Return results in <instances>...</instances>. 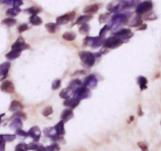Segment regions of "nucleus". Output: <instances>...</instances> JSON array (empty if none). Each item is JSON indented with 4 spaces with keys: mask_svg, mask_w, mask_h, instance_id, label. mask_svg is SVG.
<instances>
[{
    "mask_svg": "<svg viewBox=\"0 0 161 151\" xmlns=\"http://www.w3.org/2000/svg\"><path fill=\"white\" fill-rule=\"evenodd\" d=\"M79 56L83 64L87 68H91L94 66L97 59L94 54L90 51H80L79 52Z\"/></svg>",
    "mask_w": 161,
    "mask_h": 151,
    "instance_id": "obj_1",
    "label": "nucleus"
},
{
    "mask_svg": "<svg viewBox=\"0 0 161 151\" xmlns=\"http://www.w3.org/2000/svg\"><path fill=\"white\" fill-rule=\"evenodd\" d=\"M73 97H75L79 100H83V99H89L91 96V90L87 88V87L79 86L74 89L73 91Z\"/></svg>",
    "mask_w": 161,
    "mask_h": 151,
    "instance_id": "obj_2",
    "label": "nucleus"
},
{
    "mask_svg": "<svg viewBox=\"0 0 161 151\" xmlns=\"http://www.w3.org/2000/svg\"><path fill=\"white\" fill-rule=\"evenodd\" d=\"M123 43H124V40L113 36L109 37L106 40H104L102 45L105 49H115V48L121 46Z\"/></svg>",
    "mask_w": 161,
    "mask_h": 151,
    "instance_id": "obj_3",
    "label": "nucleus"
},
{
    "mask_svg": "<svg viewBox=\"0 0 161 151\" xmlns=\"http://www.w3.org/2000/svg\"><path fill=\"white\" fill-rule=\"evenodd\" d=\"M104 40H105V37H101L99 36H95V37L87 36L84 39L83 44L87 46H91L92 48L96 49L103 44Z\"/></svg>",
    "mask_w": 161,
    "mask_h": 151,
    "instance_id": "obj_4",
    "label": "nucleus"
},
{
    "mask_svg": "<svg viewBox=\"0 0 161 151\" xmlns=\"http://www.w3.org/2000/svg\"><path fill=\"white\" fill-rule=\"evenodd\" d=\"M112 27H110V29L112 28H117L122 25H127L128 22V17L125 14L119 13L115 14L112 17Z\"/></svg>",
    "mask_w": 161,
    "mask_h": 151,
    "instance_id": "obj_5",
    "label": "nucleus"
},
{
    "mask_svg": "<svg viewBox=\"0 0 161 151\" xmlns=\"http://www.w3.org/2000/svg\"><path fill=\"white\" fill-rule=\"evenodd\" d=\"M152 7H153V5L151 1H145L138 5L135 12L137 13V15L141 16L149 12L152 9Z\"/></svg>",
    "mask_w": 161,
    "mask_h": 151,
    "instance_id": "obj_6",
    "label": "nucleus"
},
{
    "mask_svg": "<svg viewBox=\"0 0 161 151\" xmlns=\"http://www.w3.org/2000/svg\"><path fill=\"white\" fill-rule=\"evenodd\" d=\"M43 133H44V135L46 136V137H48L50 139L53 140V141H54V142H61L62 140H64L63 139V136H59L58 135L56 132H55V130L54 128H46L45 129L43 130Z\"/></svg>",
    "mask_w": 161,
    "mask_h": 151,
    "instance_id": "obj_7",
    "label": "nucleus"
},
{
    "mask_svg": "<svg viewBox=\"0 0 161 151\" xmlns=\"http://www.w3.org/2000/svg\"><path fill=\"white\" fill-rule=\"evenodd\" d=\"M82 85L84 87H87L89 89H94V88H96L97 86V77L93 74L89 75L83 81Z\"/></svg>",
    "mask_w": 161,
    "mask_h": 151,
    "instance_id": "obj_8",
    "label": "nucleus"
},
{
    "mask_svg": "<svg viewBox=\"0 0 161 151\" xmlns=\"http://www.w3.org/2000/svg\"><path fill=\"white\" fill-rule=\"evenodd\" d=\"M76 17V13L75 12H71L64 15L60 16L56 19V24L58 25H65L67 24L68 22L72 21V20H74Z\"/></svg>",
    "mask_w": 161,
    "mask_h": 151,
    "instance_id": "obj_9",
    "label": "nucleus"
},
{
    "mask_svg": "<svg viewBox=\"0 0 161 151\" xmlns=\"http://www.w3.org/2000/svg\"><path fill=\"white\" fill-rule=\"evenodd\" d=\"M114 36L122 39L123 40H129L130 38H131L133 36V33L130 28H123L120 29L119 31L115 32L113 33Z\"/></svg>",
    "mask_w": 161,
    "mask_h": 151,
    "instance_id": "obj_10",
    "label": "nucleus"
},
{
    "mask_svg": "<svg viewBox=\"0 0 161 151\" xmlns=\"http://www.w3.org/2000/svg\"><path fill=\"white\" fill-rule=\"evenodd\" d=\"M28 136H30L32 139H33L34 142H38L41 138V130L38 126H34L31 128L29 131L28 132Z\"/></svg>",
    "mask_w": 161,
    "mask_h": 151,
    "instance_id": "obj_11",
    "label": "nucleus"
},
{
    "mask_svg": "<svg viewBox=\"0 0 161 151\" xmlns=\"http://www.w3.org/2000/svg\"><path fill=\"white\" fill-rule=\"evenodd\" d=\"M0 89L3 92L8 93V94H13L15 91V87H14L13 83L11 81H9V80L3 81V83L1 84Z\"/></svg>",
    "mask_w": 161,
    "mask_h": 151,
    "instance_id": "obj_12",
    "label": "nucleus"
},
{
    "mask_svg": "<svg viewBox=\"0 0 161 151\" xmlns=\"http://www.w3.org/2000/svg\"><path fill=\"white\" fill-rule=\"evenodd\" d=\"M29 47L30 46L25 43L24 38L22 37V36H19L18 39L17 40V41L12 45V49H17L21 50V51L24 50L28 49Z\"/></svg>",
    "mask_w": 161,
    "mask_h": 151,
    "instance_id": "obj_13",
    "label": "nucleus"
},
{
    "mask_svg": "<svg viewBox=\"0 0 161 151\" xmlns=\"http://www.w3.org/2000/svg\"><path fill=\"white\" fill-rule=\"evenodd\" d=\"M9 68H10V63L8 62H4L0 65V82L5 80L7 77Z\"/></svg>",
    "mask_w": 161,
    "mask_h": 151,
    "instance_id": "obj_14",
    "label": "nucleus"
},
{
    "mask_svg": "<svg viewBox=\"0 0 161 151\" xmlns=\"http://www.w3.org/2000/svg\"><path fill=\"white\" fill-rule=\"evenodd\" d=\"M79 102H80V100L76 99L75 97H72V98L64 99V103H63V105H64L65 107H67V108L73 109H75L76 107H77V106L79 105Z\"/></svg>",
    "mask_w": 161,
    "mask_h": 151,
    "instance_id": "obj_15",
    "label": "nucleus"
},
{
    "mask_svg": "<svg viewBox=\"0 0 161 151\" xmlns=\"http://www.w3.org/2000/svg\"><path fill=\"white\" fill-rule=\"evenodd\" d=\"M73 117H74V113H73L72 109L68 108L65 109L61 114V120L64 121V123H66L68 120H71Z\"/></svg>",
    "mask_w": 161,
    "mask_h": 151,
    "instance_id": "obj_16",
    "label": "nucleus"
},
{
    "mask_svg": "<svg viewBox=\"0 0 161 151\" xmlns=\"http://www.w3.org/2000/svg\"><path fill=\"white\" fill-rule=\"evenodd\" d=\"M28 150H34V151H46V147L43 146L42 144H40L36 142H31L29 144H27Z\"/></svg>",
    "mask_w": 161,
    "mask_h": 151,
    "instance_id": "obj_17",
    "label": "nucleus"
},
{
    "mask_svg": "<svg viewBox=\"0 0 161 151\" xmlns=\"http://www.w3.org/2000/svg\"><path fill=\"white\" fill-rule=\"evenodd\" d=\"M22 109H24V105L21 102L17 101V100H13L10 103L9 110L10 112H17L20 111Z\"/></svg>",
    "mask_w": 161,
    "mask_h": 151,
    "instance_id": "obj_18",
    "label": "nucleus"
},
{
    "mask_svg": "<svg viewBox=\"0 0 161 151\" xmlns=\"http://www.w3.org/2000/svg\"><path fill=\"white\" fill-rule=\"evenodd\" d=\"M73 91H74V89L70 87H68L64 89L61 90V91L59 94V95L61 97V99H67L71 98V96L73 95Z\"/></svg>",
    "mask_w": 161,
    "mask_h": 151,
    "instance_id": "obj_19",
    "label": "nucleus"
},
{
    "mask_svg": "<svg viewBox=\"0 0 161 151\" xmlns=\"http://www.w3.org/2000/svg\"><path fill=\"white\" fill-rule=\"evenodd\" d=\"M21 54V50L17 49H12V50H10L9 53L6 54V58L8 60H14L20 57Z\"/></svg>",
    "mask_w": 161,
    "mask_h": 151,
    "instance_id": "obj_20",
    "label": "nucleus"
},
{
    "mask_svg": "<svg viewBox=\"0 0 161 151\" xmlns=\"http://www.w3.org/2000/svg\"><path fill=\"white\" fill-rule=\"evenodd\" d=\"M54 128L55 132L56 133L59 135V136H63L65 134V130H64V121H62L61 120V121H59L54 127Z\"/></svg>",
    "mask_w": 161,
    "mask_h": 151,
    "instance_id": "obj_21",
    "label": "nucleus"
},
{
    "mask_svg": "<svg viewBox=\"0 0 161 151\" xmlns=\"http://www.w3.org/2000/svg\"><path fill=\"white\" fill-rule=\"evenodd\" d=\"M137 83L139 85V87L141 91H144V90L147 89V83H148V80L146 79V77L143 76H139L137 77L136 79Z\"/></svg>",
    "mask_w": 161,
    "mask_h": 151,
    "instance_id": "obj_22",
    "label": "nucleus"
},
{
    "mask_svg": "<svg viewBox=\"0 0 161 151\" xmlns=\"http://www.w3.org/2000/svg\"><path fill=\"white\" fill-rule=\"evenodd\" d=\"M98 9H99V6L97 4H92V5H90V6L85 7L83 9V13L85 14L91 15L93 13H97Z\"/></svg>",
    "mask_w": 161,
    "mask_h": 151,
    "instance_id": "obj_23",
    "label": "nucleus"
},
{
    "mask_svg": "<svg viewBox=\"0 0 161 151\" xmlns=\"http://www.w3.org/2000/svg\"><path fill=\"white\" fill-rule=\"evenodd\" d=\"M92 18H93V16L89 15V14L80 16L79 18L77 19V21H76V23L74 25H83V24H85V23H87L89 21H91Z\"/></svg>",
    "mask_w": 161,
    "mask_h": 151,
    "instance_id": "obj_24",
    "label": "nucleus"
},
{
    "mask_svg": "<svg viewBox=\"0 0 161 151\" xmlns=\"http://www.w3.org/2000/svg\"><path fill=\"white\" fill-rule=\"evenodd\" d=\"M22 126H23L22 120L17 119V118H15V119L11 122V123L9 124V128H12V129L15 130V131L16 130L21 129Z\"/></svg>",
    "mask_w": 161,
    "mask_h": 151,
    "instance_id": "obj_25",
    "label": "nucleus"
},
{
    "mask_svg": "<svg viewBox=\"0 0 161 151\" xmlns=\"http://www.w3.org/2000/svg\"><path fill=\"white\" fill-rule=\"evenodd\" d=\"M29 22H30L32 25L38 26V25H42L43 20L38 15H32L30 17H29Z\"/></svg>",
    "mask_w": 161,
    "mask_h": 151,
    "instance_id": "obj_26",
    "label": "nucleus"
},
{
    "mask_svg": "<svg viewBox=\"0 0 161 151\" xmlns=\"http://www.w3.org/2000/svg\"><path fill=\"white\" fill-rule=\"evenodd\" d=\"M21 12V9H20L19 7H13V8H10L6 11V14L10 17H16V16L18 15Z\"/></svg>",
    "mask_w": 161,
    "mask_h": 151,
    "instance_id": "obj_27",
    "label": "nucleus"
},
{
    "mask_svg": "<svg viewBox=\"0 0 161 151\" xmlns=\"http://www.w3.org/2000/svg\"><path fill=\"white\" fill-rule=\"evenodd\" d=\"M45 27H46V30L50 32V33H51V34H54L55 33L57 30H58V25L56 24V23H47L45 25Z\"/></svg>",
    "mask_w": 161,
    "mask_h": 151,
    "instance_id": "obj_28",
    "label": "nucleus"
},
{
    "mask_svg": "<svg viewBox=\"0 0 161 151\" xmlns=\"http://www.w3.org/2000/svg\"><path fill=\"white\" fill-rule=\"evenodd\" d=\"M142 24H143L142 18L141 17V16L137 15L132 20V21L130 24V26L131 27H139Z\"/></svg>",
    "mask_w": 161,
    "mask_h": 151,
    "instance_id": "obj_29",
    "label": "nucleus"
},
{
    "mask_svg": "<svg viewBox=\"0 0 161 151\" xmlns=\"http://www.w3.org/2000/svg\"><path fill=\"white\" fill-rule=\"evenodd\" d=\"M90 30H91V27H90V25L87 23L83 24L79 28V32L83 35L88 34L90 32Z\"/></svg>",
    "mask_w": 161,
    "mask_h": 151,
    "instance_id": "obj_30",
    "label": "nucleus"
},
{
    "mask_svg": "<svg viewBox=\"0 0 161 151\" xmlns=\"http://www.w3.org/2000/svg\"><path fill=\"white\" fill-rule=\"evenodd\" d=\"M24 12L32 14V15H37L39 13L41 12V9L39 7H36V6H32V7L24 9Z\"/></svg>",
    "mask_w": 161,
    "mask_h": 151,
    "instance_id": "obj_31",
    "label": "nucleus"
},
{
    "mask_svg": "<svg viewBox=\"0 0 161 151\" xmlns=\"http://www.w3.org/2000/svg\"><path fill=\"white\" fill-rule=\"evenodd\" d=\"M62 38L66 41H73L76 38V34L75 32H65L62 36Z\"/></svg>",
    "mask_w": 161,
    "mask_h": 151,
    "instance_id": "obj_32",
    "label": "nucleus"
},
{
    "mask_svg": "<svg viewBox=\"0 0 161 151\" xmlns=\"http://www.w3.org/2000/svg\"><path fill=\"white\" fill-rule=\"evenodd\" d=\"M16 23H17V21H16L15 19L12 18V17L4 19V20H3V21H2V24L6 25L8 27H12V26L16 25Z\"/></svg>",
    "mask_w": 161,
    "mask_h": 151,
    "instance_id": "obj_33",
    "label": "nucleus"
},
{
    "mask_svg": "<svg viewBox=\"0 0 161 151\" xmlns=\"http://www.w3.org/2000/svg\"><path fill=\"white\" fill-rule=\"evenodd\" d=\"M46 151H60L61 147H60V146L58 142H55L50 144V145L47 146L46 147Z\"/></svg>",
    "mask_w": 161,
    "mask_h": 151,
    "instance_id": "obj_34",
    "label": "nucleus"
},
{
    "mask_svg": "<svg viewBox=\"0 0 161 151\" xmlns=\"http://www.w3.org/2000/svg\"><path fill=\"white\" fill-rule=\"evenodd\" d=\"M82 83H83L82 81L80 80H79V79H74V80H72V81L70 82L68 87H72L73 89H75L76 87L81 86V85H82Z\"/></svg>",
    "mask_w": 161,
    "mask_h": 151,
    "instance_id": "obj_35",
    "label": "nucleus"
},
{
    "mask_svg": "<svg viewBox=\"0 0 161 151\" xmlns=\"http://www.w3.org/2000/svg\"><path fill=\"white\" fill-rule=\"evenodd\" d=\"M12 118H17V119H21V120H26L27 119V116L26 114L23 113L21 111H17L14 113V114L13 115Z\"/></svg>",
    "mask_w": 161,
    "mask_h": 151,
    "instance_id": "obj_36",
    "label": "nucleus"
},
{
    "mask_svg": "<svg viewBox=\"0 0 161 151\" xmlns=\"http://www.w3.org/2000/svg\"><path fill=\"white\" fill-rule=\"evenodd\" d=\"M2 139L5 141V142H13L14 139H16V135H1Z\"/></svg>",
    "mask_w": 161,
    "mask_h": 151,
    "instance_id": "obj_37",
    "label": "nucleus"
},
{
    "mask_svg": "<svg viewBox=\"0 0 161 151\" xmlns=\"http://www.w3.org/2000/svg\"><path fill=\"white\" fill-rule=\"evenodd\" d=\"M28 147L27 144L21 142V143H19L15 147V151H27Z\"/></svg>",
    "mask_w": 161,
    "mask_h": 151,
    "instance_id": "obj_38",
    "label": "nucleus"
},
{
    "mask_svg": "<svg viewBox=\"0 0 161 151\" xmlns=\"http://www.w3.org/2000/svg\"><path fill=\"white\" fill-rule=\"evenodd\" d=\"M61 80L57 79V80H54L53 83H52V89L54 90V91L55 90L59 89V88L61 87Z\"/></svg>",
    "mask_w": 161,
    "mask_h": 151,
    "instance_id": "obj_39",
    "label": "nucleus"
},
{
    "mask_svg": "<svg viewBox=\"0 0 161 151\" xmlns=\"http://www.w3.org/2000/svg\"><path fill=\"white\" fill-rule=\"evenodd\" d=\"M52 113H53V108L51 106H46V108L44 109L43 112H42V114L44 117H48Z\"/></svg>",
    "mask_w": 161,
    "mask_h": 151,
    "instance_id": "obj_40",
    "label": "nucleus"
},
{
    "mask_svg": "<svg viewBox=\"0 0 161 151\" xmlns=\"http://www.w3.org/2000/svg\"><path fill=\"white\" fill-rule=\"evenodd\" d=\"M110 29V26L109 25H105L104 26L103 28L101 29L100 32H99V36L101 37H105V36L106 34V32Z\"/></svg>",
    "mask_w": 161,
    "mask_h": 151,
    "instance_id": "obj_41",
    "label": "nucleus"
},
{
    "mask_svg": "<svg viewBox=\"0 0 161 151\" xmlns=\"http://www.w3.org/2000/svg\"><path fill=\"white\" fill-rule=\"evenodd\" d=\"M16 135L18 136H21V137H23V138H27L28 137V132H26L25 131L22 129H18V130H16Z\"/></svg>",
    "mask_w": 161,
    "mask_h": 151,
    "instance_id": "obj_42",
    "label": "nucleus"
},
{
    "mask_svg": "<svg viewBox=\"0 0 161 151\" xmlns=\"http://www.w3.org/2000/svg\"><path fill=\"white\" fill-rule=\"evenodd\" d=\"M138 146H139V148L142 151H149V148H148V145L146 144V142H138Z\"/></svg>",
    "mask_w": 161,
    "mask_h": 151,
    "instance_id": "obj_43",
    "label": "nucleus"
},
{
    "mask_svg": "<svg viewBox=\"0 0 161 151\" xmlns=\"http://www.w3.org/2000/svg\"><path fill=\"white\" fill-rule=\"evenodd\" d=\"M110 14L109 13H103L99 17V21H100V23H103V22L107 21L108 18L109 17Z\"/></svg>",
    "mask_w": 161,
    "mask_h": 151,
    "instance_id": "obj_44",
    "label": "nucleus"
},
{
    "mask_svg": "<svg viewBox=\"0 0 161 151\" xmlns=\"http://www.w3.org/2000/svg\"><path fill=\"white\" fill-rule=\"evenodd\" d=\"M156 18H157V17L153 13H150L146 16L145 20H146V21H153V20H156Z\"/></svg>",
    "mask_w": 161,
    "mask_h": 151,
    "instance_id": "obj_45",
    "label": "nucleus"
},
{
    "mask_svg": "<svg viewBox=\"0 0 161 151\" xmlns=\"http://www.w3.org/2000/svg\"><path fill=\"white\" fill-rule=\"evenodd\" d=\"M28 28H29V27H28V25L27 24H22V25H21L18 27V32L20 33H22L24 31L28 30Z\"/></svg>",
    "mask_w": 161,
    "mask_h": 151,
    "instance_id": "obj_46",
    "label": "nucleus"
},
{
    "mask_svg": "<svg viewBox=\"0 0 161 151\" xmlns=\"http://www.w3.org/2000/svg\"><path fill=\"white\" fill-rule=\"evenodd\" d=\"M5 146H6V142L1 138L0 139V151H5Z\"/></svg>",
    "mask_w": 161,
    "mask_h": 151,
    "instance_id": "obj_47",
    "label": "nucleus"
},
{
    "mask_svg": "<svg viewBox=\"0 0 161 151\" xmlns=\"http://www.w3.org/2000/svg\"><path fill=\"white\" fill-rule=\"evenodd\" d=\"M140 28H138L137 29L138 31H142V30H146V28H147V25L146 24H142V25L139 26Z\"/></svg>",
    "mask_w": 161,
    "mask_h": 151,
    "instance_id": "obj_48",
    "label": "nucleus"
},
{
    "mask_svg": "<svg viewBox=\"0 0 161 151\" xmlns=\"http://www.w3.org/2000/svg\"><path fill=\"white\" fill-rule=\"evenodd\" d=\"M138 116H140V117H142V116L144 115V113H143L142 109V106H141V105L138 106Z\"/></svg>",
    "mask_w": 161,
    "mask_h": 151,
    "instance_id": "obj_49",
    "label": "nucleus"
},
{
    "mask_svg": "<svg viewBox=\"0 0 161 151\" xmlns=\"http://www.w3.org/2000/svg\"><path fill=\"white\" fill-rule=\"evenodd\" d=\"M134 120V117L133 116H131V117H130V120H129V121H128V123H131V122H132V120Z\"/></svg>",
    "mask_w": 161,
    "mask_h": 151,
    "instance_id": "obj_50",
    "label": "nucleus"
},
{
    "mask_svg": "<svg viewBox=\"0 0 161 151\" xmlns=\"http://www.w3.org/2000/svg\"><path fill=\"white\" fill-rule=\"evenodd\" d=\"M4 116H5V114L4 113L1 114V115H0V123H1V122H2V117H4Z\"/></svg>",
    "mask_w": 161,
    "mask_h": 151,
    "instance_id": "obj_51",
    "label": "nucleus"
},
{
    "mask_svg": "<svg viewBox=\"0 0 161 151\" xmlns=\"http://www.w3.org/2000/svg\"><path fill=\"white\" fill-rule=\"evenodd\" d=\"M3 1H4V0H0V4H2V3H3Z\"/></svg>",
    "mask_w": 161,
    "mask_h": 151,
    "instance_id": "obj_52",
    "label": "nucleus"
},
{
    "mask_svg": "<svg viewBox=\"0 0 161 151\" xmlns=\"http://www.w3.org/2000/svg\"><path fill=\"white\" fill-rule=\"evenodd\" d=\"M1 138H2V137H1V135H0V139H1Z\"/></svg>",
    "mask_w": 161,
    "mask_h": 151,
    "instance_id": "obj_53",
    "label": "nucleus"
},
{
    "mask_svg": "<svg viewBox=\"0 0 161 151\" xmlns=\"http://www.w3.org/2000/svg\"><path fill=\"white\" fill-rule=\"evenodd\" d=\"M160 123H161V122H160Z\"/></svg>",
    "mask_w": 161,
    "mask_h": 151,
    "instance_id": "obj_54",
    "label": "nucleus"
}]
</instances>
